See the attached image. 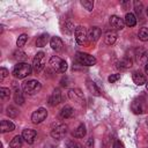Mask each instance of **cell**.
<instances>
[{
  "instance_id": "26",
  "label": "cell",
  "mask_w": 148,
  "mask_h": 148,
  "mask_svg": "<svg viewBox=\"0 0 148 148\" xmlns=\"http://www.w3.org/2000/svg\"><path fill=\"white\" fill-rule=\"evenodd\" d=\"M13 58H14L15 60H17L18 62H25V60H27V54H25L23 51H21V50H16V51H14V53H13Z\"/></svg>"
},
{
  "instance_id": "12",
  "label": "cell",
  "mask_w": 148,
  "mask_h": 148,
  "mask_svg": "<svg viewBox=\"0 0 148 148\" xmlns=\"http://www.w3.org/2000/svg\"><path fill=\"white\" fill-rule=\"evenodd\" d=\"M101 35H102V31L98 27H91L87 32V38L90 43H95L99 39Z\"/></svg>"
},
{
  "instance_id": "2",
  "label": "cell",
  "mask_w": 148,
  "mask_h": 148,
  "mask_svg": "<svg viewBox=\"0 0 148 148\" xmlns=\"http://www.w3.org/2000/svg\"><path fill=\"white\" fill-rule=\"evenodd\" d=\"M49 65L57 73H65L67 71V62L57 56H53L50 58Z\"/></svg>"
},
{
  "instance_id": "35",
  "label": "cell",
  "mask_w": 148,
  "mask_h": 148,
  "mask_svg": "<svg viewBox=\"0 0 148 148\" xmlns=\"http://www.w3.org/2000/svg\"><path fill=\"white\" fill-rule=\"evenodd\" d=\"M66 148H82V146L74 140H67L66 141Z\"/></svg>"
},
{
  "instance_id": "39",
  "label": "cell",
  "mask_w": 148,
  "mask_h": 148,
  "mask_svg": "<svg viewBox=\"0 0 148 148\" xmlns=\"http://www.w3.org/2000/svg\"><path fill=\"white\" fill-rule=\"evenodd\" d=\"M84 148H94V139L92 138H89L84 145Z\"/></svg>"
},
{
  "instance_id": "28",
  "label": "cell",
  "mask_w": 148,
  "mask_h": 148,
  "mask_svg": "<svg viewBox=\"0 0 148 148\" xmlns=\"http://www.w3.org/2000/svg\"><path fill=\"white\" fill-rule=\"evenodd\" d=\"M138 37H139L140 40L147 42V40H148V28L142 27V28L139 30V32H138Z\"/></svg>"
},
{
  "instance_id": "43",
  "label": "cell",
  "mask_w": 148,
  "mask_h": 148,
  "mask_svg": "<svg viewBox=\"0 0 148 148\" xmlns=\"http://www.w3.org/2000/svg\"><path fill=\"white\" fill-rule=\"evenodd\" d=\"M147 15H148V8H147Z\"/></svg>"
},
{
  "instance_id": "40",
  "label": "cell",
  "mask_w": 148,
  "mask_h": 148,
  "mask_svg": "<svg viewBox=\"0 0 148 148\" xmlns=\"http://www.w3.org/2000/svg\"><path fill=\"white\" fill-rule=\"evenodd\" d=\"M113 148H125V147H124L123 142H120V141H116V142L113 143Z\"/></svg>"
},
{
  "instance_id": "17",
  "label": "cell",
  "mask_w": 148,
  "mask_h": 148,
  "mask_svg": "<svg viewBox=\"0 0 148 148\" xmlns=\"http://www.w3.org/2000/svg\"><path fill=\"white\" fill-rule=\"evenodd\" d=\"M86 86H87L89 92H91L92 95H95V96H101V95H102V94H101V89L97 87V84H96L94 81L87 80V81H86Z\"/></svg>"
},
{
  "instance_id": "16",
  "label": "cell",
  "mask_w": 148,
  "mask_h": 148,
  "mask_svg": "<svg viewBox=\"0 0 148 148\" xmlns=\"http://www.w3.org/2000/svg\"><path fill=\"white\" fill-rule=\"evenodd\" d=\"M117 37H118V35H117L116 31H113V30H109V31L105 32L104 42H105L106 45H113V44L116 43V40H117Z\"/></svg>"
},
{
  "instance_id": "22",
  "label": "cell",
  "mask_w": 148,
  "mask_h": 148,
  "mask_svg": "<svg viewBox=\"0 0 148 148\" xmlns=\"http://www.w3.org/2000/svg\"><path fill=\"white\" fill-rule=\"evenodd\" d=\"M49 37H50L49 34H42L40 36H38L37 39H36V46H38V47L45 46L49 43V39H50Z\"/></svg>"
},
{
  "instance_id": "1",
  "label": "cell",
  "mask_w": 148,
  "mask_h": 148,
  "mask_svg": "<svg viewBox=\"0 0 148 148\" xmlns=\"http://www.w3.org/2000/svg\"><path fill=\"white\" fill-rule=\"evenodd\" d=\"M32 72V65H29L28 62H17L14 66L13 75L16 79H24L28 75H30Z\"/></svg>"
},
{
  "instance_id": "11",
  "label": "cell",
  "mask_w": 148,
  "mask_h": 148,
  "mask_svg": "<svg viewBox=\"0 0 148 148\" xmlns=\"http://www.w3.org/2000/svg\"><path fill=\"white\" fill-rule=\"evenodd\" d=\"M109 22H110L111 28L114 29V30H121V29H124V25H125L124 18H121V17H119L117 15H111Z\"/></svg>"
},
{
  "instance_id": "24",
  "label": "cell",
  "mask_w": 148,
  "mask_h": 148,
  "mask_svg": "<svg viewBox=\"0 0 148 148\" xmlns=\"http://www.w3.org/2000/svg\"><path fill=\"white\" fill-rule=\"evenodd\" d=\"M22 145H23V138H22V135H15L12 139L10 143H9L10 148H22Z\"/></svg>"
},
{
  "instance_id": "38",
  "label": "cell",
  "mask_w": 148,
  "mask_h": 148,
  "mask_svg": "<svg viewBox=\"0 0 148 148\" xmlns=\"http://www.w3.org/2000/svg\"><path fill=\"white\" fill-rule=\"evenodd\" d=\"M8 76V71L5 68V67H1L0 68V80L2 81L5 77H7Z\"/></svg>"
},
{
  "instance_id": "37",
  "label": "cell",
  "mask_w": 148,
  "mask_h": 148,
  "mask_svg": "<svg viewBox=\"0 0 148 148\" xmlns=\"http://www.w3.org/2000/svg\"><path fill=\"white\" fill-rule=\"evenodd\" d=\"M119 79H120V74H111V75L109 76V79H108V80H109V82H110V83H114V82H116V81H118Z\"/></svg>"
},
{
  "instance_id": "19",
  "label": "cell",
  "mask_w": 148,
  "mask_h": 148,
  "mask_svg": "<svg viewBox=\"0 0 148 148\" xmlns=\"http://www.w3.org/2000/svg\"><path fill=\"white\" fill-rule=\"evenodd\" d=\"M132 66H133V61H132V59H130L128 57H125V58L120 59V60L118 61V65H117V67H118L119 69H128V68H131Z\"/></svg>"
},
{
  "instance_id": "20",
  "label": "cell",
  "mask_w": 148,
  "mask_h": 148,
  "mask_svg": "<svg viewBox=\"0 0 148 148\" xmlns=\"http://www.w3.org/2000/svg\"><path fill=\"white\" fill-rule=\"evenodd\" d=\"M15 130V125L10 121V120H1V126H0V131L1 133H7V132H12Z\"/></svg>"
},
{
  "instance_id": "23",
  "label": "cell",
  "mask_w": 148,
  "mask_h": 148,
  "mask_svg": "<svg viewBox=\"0 0 148 148\" xmlns=\"http://www.w3.org/2000/svg\"><path fill=\"white\" fill-rule=\"evenodd\" d=\"M124 22L127 27H134L136 24V17L133 13H127L125 15V18H124Z\"/></svg>"
},
{
  "instance_id": "6",
  "label": "cell",
  "mask_w": 148,
  "mask_h": 148,
  "mask_svg": "<svg viewBox=\"0 0 148 148\" xmlns=\"http://www.w3.org/2000/svg\"><path fill=\"white\" fill-rule=\"evenodd\" d=\"M44 67H45V53L38 52L32 60V69L36 73H40Z\"/></svg>"
},
{
  "instance_id": "7",
  "label": "cell",
  "mask_w": 148,
  "mask_h": 148,
  "mask_svg": "<svg viewBox=\"0 0 148 148\" xmlns=\"http://www.w3.org/2000/svg\"><path fill=\"white\" fill-rule=\"evenodd\" d=\"M87 30H86V28L84 27H82V25H77L76 28H75V31H74V36H75V40H76V43L79 44V45H83V44H86V42H87Z\"/></svg>"
},
{
  "instance_id": "21",
  "label": "cell",
  "mask_w": 148,
  "mask_h": 148,
  "mask_svg": "<svg viewBox=\"0 0 148 148\" xmlns=\"http://www.w3.org/2000/svg\"><path fill=\"white\" fill-rule=\"evenodd\" d=\"M132 79H133V82L135 83V84H138V86H142V84H146V77H145V75L143 74H141L140 72H134L133 73V75H132Z\"/></svg>"
},
{
  "instance_id": "5",
  "label": "cell",
  "mask_w": 148,
  "mask_h": 148,
  "mask_svg": "<svg viewBox=\"0 0 148 148\" xmlns=\"http://www.w3.org/2000/svg\"><path fill=\"white\" fill-rule=\"evenodd\" d=\"M131 109L132 111L135 113V114H142L147 111V103H146V99L143 97H138L135 98L133 102H132V105H131Z\"/></svg>"
},
{
  "instance_id": "27",
  "label": "cell",
  "mask_w": 148,
  "mask_h": 148,
  "mask_svg": "<svg viewBox=\"0 0 148 148\" xmlns=\"http://www.w3.org/2000/svg\"><path fill=\"white\" fill-rule=\"evenodd\" d=\"M14 101H15V103L18 104V105H22V104L24 103L23 95H22V92H21V90H20L18 88L15 89V92H14Z\"/></svg>"
},
{
  "instance_id": "34",
  "label": "cell",
  "mask_w": 148,
  "mask_h": 148,
  "mask_svg": "<svg viewBox=\"0 0 148 148\" xmlns=\"http://www.w3.org/2000/svg\"><path fill=\"white\" fill-rule=\"evenodd\" d=\"M62 31L65 32V34H72L73 31H75L74 30V27H73V24L71 23V22H65V25H64V29H62Z\"/></svg>"
},
{
  "instance_id": "41",
  "label": "cell",
  "mask_w": 148,
  "mask_h": 148,
  "mask_svg": "<svg viewBox=\"0 0 148 148\" xmlns=\"http://www.w3.org/2000/svg\"><path fill=\"white\" fill-rule=\"evenodd\" d=\"M145 72H146V74H148V64L145 65Z\"/></svg>"
},
{
  "instance_id": "14",
  "label": "cell",
  "mask_w": 148,
  "mask_h": 148,
  "mask_svg": "<svg viewBox=\"0 0 148 148\" xmlns=\"http://www.w3.org/2000/svg\"><path fill=\"white\" fill-rule=\"evenodd\" d=\"M47 102H49V105L50 106H56V105H58L61 102V91H60L59 88H57V89L53 90V92L49 97V101Z\"/></svg>"
},
{
  "instance_id": "4",
  "label": "cell",
  "mask_w": 148,
  "mask_h": 148,
  "mask_svg": "<svg viewBox=\"0 0 148 148\" xmlns=\"http://www.w3.org/2000/svg\"><path fill=\"white\" fill-rule=\"evenodd\" d=\"M75 59L80 65H83V66H94L97 62V60L94 56H90L84 52H76Z\"/></svg>"
},
{
  "instance_id": "25",
  "label": "cell",
  "mask_w": 148,
  "mask_h": 148,
  "mask_svg": "<svg viewBox=\"0 0 148 148\" xmlns=\"http://www.w3.org/2000/svg\"><path fill=\"white\" fill-rule=\"evenodd\" d=\"M87 131H86V126L84 124H80L74 131H73V136L75 138H83L86 135Z\"/></svg>"
},
{
  "instance_id": "32",
  "label": "cell",
  "mask_w": 148,
  "mask_h": 148,
  "mask_svg": "<svg viewBox=\"0 0 148 148\" xmlns=\"http://www.w3.org/2000/svg\"><path fill=\"white\" fill-rule=\"evenodd\" d=\"M81 5H82L88 12H91L92 8H94V1H91V0H81Z\"/></svg>"
},
{
  "instance_id": "30",
  "label": "cell",
  "mask_w": 148,
  "mask_h": 148,
  "mask_svg": "<svg viewBox=\"0 0 148 148\" xmlns=\"http://www.w3.org/2000/svg\"><path fill=\"white\" fill-rule=\"evenodd\" d=\"M6 113H7V116H8L9 118H15V117H17V114H18V110H17L14 105H9V106H7V109H6Z\"/></svg>"
},
{
  "instance_id": "42",
  "label": "cell",
  "mask_w": 148,
  "mask_h": 148,
  "mask_svg": "<svg viewBox=\"0 0 148 148\" xmlns=\"http://www.w3.org/2000/svg\"><path fill=\"white\" fill-rule=\"evenodd\" d=\"M146 90H147V91H148V81H147V82H146Z\"/></svg>"
},
{
  "instance_id": "10",
  "label": "cell",
  "mask_w": 148,
  "mask_h": 148,
  "mask_svg": "<svg viewBox=\"0 0 148 148\" xmlns=\"http://www.w3.org/2000/svg\"><path fill=\"white\" fill-rule=\"evenodd\" d=\"M46 117H47L46 109L39 108V109H37L36 111L32 112V114H31V121L34 124H40L42 121H44L46 119Z\"/></svg>"
},
{
  "instance_id": "3",
  "label": "cell",
  "mask_w": 148,
  "mask_h": 148,
  "mask_svg": "<svg viewBox=\"0 0 148 148\" xmlns=\"http://www.w3.org/2000/svg\"><path fill=\"white\" fill-rule=\"evenodd\" d=\"M22 89L28 95H35V94H37L42 89V84L37 80H29V81L23 82Z\"/></svg>"
},
{
  "instance_id": "33",
  "label": "cell",
  "mask_w": 148,
  "mask_h": 148,
  "mask_svg": "<svg viewBox=\"0 0 148 148\" xmlns=\"http://www.w3.org/2000/svg\"><path fill=\"white\" fill-rule=\"evenodd\" d=\"M133 5H134V10H135V13H136L138 15H141V13H142V9H143L142 2H141V1H138V0H135V1L133 2Z\"/></svg>"
},
{
  "instance_id": "31",
  "label": "cell",
  "mask_w": 148,
  "mask_h": 148,
  "mask_svg": "<svg viewBox=\"0 0 148 148\" xmlns=\"http://www.w3.org/2000/svg\"><path fill=\"white\" fill-rule=\"evenodd\" d=\"M27 40H28V35L22 34V35L18 36V38H17V40H16V45H17L18 47H22V46H24V44H25Z\"/></svg>"
},
{
  "instance_id": "15",
  "label": "cell",
  "mask_w": 148,
  "mask_h": 148,
  "mask_svg": "<svg viewBox=\"0 0 148 148\" xmlns=\"http://www.w3.org/2000/svg\"><path fill=\"white\" fill-rule=\"evenodd\" d=\"M50 46L52 47V50H54L56 52H60L64 49V43L61 40L60 37H52L50 39Z\"/></svg>"
},
{
  "instance_id": "8",
  "label": "cell",
  "mask_w": 148,
  "mask_h": 148,
  "mask_svg": "<svg viewBox=\"0 0 148 148\" xmlns=\"http://www.w3.org/2000/svg\"><path fill=\"white\" fill-rule=\"evenodd\" d=\"M68 97H69V99H72L73 102H75L77 104H83V102H84L83 92L79 88H72V89H69L68 90Z\"/></svg>"
},
{
  "instance_id": "13",
  "label": "cell",
  "mask_w": 148,
  "mask_h": 148,
  "mask_svg": "<svg viewBox=\"0 0 148 148\" xmlns=\"http://www.w3.org/2000/svg\"><path fill=\"white\" fill-rule=\"evenodd\" d=\"M36 135H37V132H36L35 130H32V128H25V130H23V132H22V138H23V140H24L27 143H29V145L34 143V141H35V139H36Z\"/></svg>"
},
{
  "instance_id": "36",
  "label": "cell",
  "mask_w": 148,
  "mask_h": 148,
  "mask_svg": "<svg viewBox=\"0 0 148 148\" xmlns=\"http://www.w3.org/2000/svg\"><path fill=\"white\" fill-rule=\"evenodd\" d=\"M138 60L140 61V62H142L143 65H146V64H148V51H145V52H142L139 57H138Z\"/></svg>"
},
{
  "instance_id": "29",
  "label": "cell",
  "mask_w": 148,
  "mask_h": 148,
  "mask_svg": "<svg viewBox=\"0 0 148 148\" xmlns=\"http://www.w3.org/2000/svg\"><path fill=\"white\" fill-rule=\"evenodd\" d=\"M9 97H10V89L1 87L0 88V98H1V101H7V99H9Z\"/></svg>"
},
{
  "instance_id": "9",
  "label": "cell",
  "mask_w": 148,
  "mask_h": 148,
  "mask_svg": "<svg viewBox=\"0 0 148 148\" xmlns=\"http://www.w3.org/2000/svg\"><path fill=\"white\" fill-rule=\"evenodd\" d=\"M66 133H67V126L65 124H57L51 130V136L53 139H58V140L64 138Z\"/></svg>"
},
{
  "instance_id": "18",
  "label": "cell",
  "mask_w": 148,
  "mask_h": 148,
  "mask_svg": "<svg viewBox=\"0 0 148 148\" xmlns=\"http://www.w3.org/2000/svg\"><path fill=\"white\" fill-rule=\"evenodd\" d=\"M74 116V109L71 105H65L60 111V118L61 119H68Z\"/></svg>"
}]
</instances>
